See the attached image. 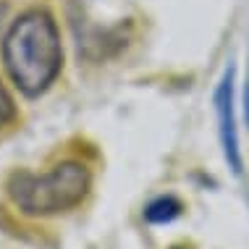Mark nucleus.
I'll return each mask as SVG.
<instances>
[{
    "mask_svg": "<svg viewBox=\"0 0 249 249\" xmlns=\"http://www.w3.org/2000/svg\"><path fill=\"white\" fill-rule=\"evenodd\" d=\"M178 215H181V202L176 197H158L144 207V220L147 223H155V226L171 223Z\"/></svg>",
    "mask_w": 249,
    "mask_h": 249,
    "instance_id": "4",
    "label": "nucleus"
},
{
    "mask_svg": "<svg viewBox=\"0 0 249 249\" xmlns=\"http://www.w3.org/2000/svg\"><path fill=\"white\" fill-rule=\"evenodd\" d=\"M13 116H16V105H13V100L8 95V89L3 87V82H0V129L8 126Z\"/></svg>",
    "mask_w": 249,
    "mask_h": 249,
    "instance_id": "5",
    "label": "nucleus"
},
{
    "mask_svg": "<svg viewBox=\"0 0 249 249\" xmlns=\"http://www.w3.org/2000/svg\"><path fill=\"white\" fill-rule=\"evenodd\" d=\"M247 118H249V82H247Z\"/></svg>",
    "mask_w": 249,
    "mask_h": 249,
    "instance_id": "6",
    "label": "nucleus"
},
{
    "mask_svg": "<svg viewBox=\"0 0 249 249\" xmlns=\"http://www.w3.org/2000/svg\"><path fill=\"white\" fill-rule=\"evenodd\" d=\"M215 113H218V134L223 158L228 160L231 171L241 173V152H239V134H236V113H233V66H228L215 92Z\"/></svg>",
    "mask_w": 249,
    "mask_h": 249,
    "instance_id": "3",
    "label": "nucleus"
},
{
    "mask_svg": "<svg viewBox=\"0 0 249 249\" xmlns=\"http://www.w3.org/2000/svg\"><path fill=\"white\" fill-rule=\"evenodd\" d=\"M3 13H5V5H0V18H3Z\"/></svg>",
    "mask_w": 249,
    "mask_h": 249,
    "instance_id": "7",
    "label": "nucleus"
},
{
    "mask_svg": "<svg viewBox=\"0 0 249 249\" xmlns=\"http://www.w3.org/2000/svg\"><path fill=\"white\" fill-rule=\"evenodd\" d=\"M173 249H181V247H173Z\"/></svg>",
    "mask_w": 249,
    "mask_h": 249,
    "instance_id": "8",
    "label": "nucleus"
},
{
    "mask_svg": "<svg viewBox=\"0 0 249 249\" xmlns=\"http://www.w3.org/2000/svg\"><path fill=\"white\" fill-rule=\"evenodd\" d=\"M3 66L21 95L39 97L50 89L63 66L60 32L50 11L29 8L8 26L3 37Z\"/></svg>",
    "mask_w": 249,
    "mask_h": 249,
    "instance_id": "1",
    "label": "nucleus"
},
{
    "mask_svg": "<svg viewBox=\"0 0 249 249\" xmlns=\"http://www.w3.org/2000/svg\"><path fill=\"white\" fill-rule=\"evenodd\" d=\"M89 171L79 160H63L48 173L16 171L8 178V197L24 215L48 218V215L69 213L89 192Z\"/></svg>",
    "mask_w": 249,
    "mask_h": 249,
    "instance_id": "2",
    "label": "nucleus"
}]
</instances>
